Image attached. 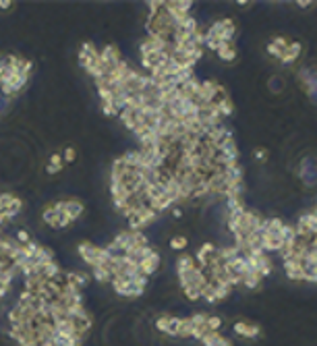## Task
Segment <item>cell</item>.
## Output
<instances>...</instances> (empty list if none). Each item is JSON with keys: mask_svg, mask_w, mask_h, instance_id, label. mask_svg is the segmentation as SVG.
Segmentation results:
<instances>
[{"mask_svg": "<svg viewBox=\"0 0 317 346\" xmlns=\"http://www.w3.org/2000/svg\"><path fill=\"white\" fill-rule=\"evenodd\" d=\"M110 284H112V288H114L116 295L127 297V299H137V297H141V295L145 293V288L135 286L129 278H125V276H114V278L110 280Z\"/></svg>", "mask_w": 317, "mask_h": 346, "instance_id": "cell-1", "label": "cell"}, {"mask_svg": "<svg viewBox=\"0 0 317 346\" xmlns=\"http://www.w3.org/2000/svg\"><path fill=\"white\" fill-rule=\"evenodd\" d=\"M42 220H44V222H46L50 228H54V230H62V228H66V226L73 224V220L68 218V216H64V214H60V212H56L52 203L44 207Z\"/></svg>", "mask_w": 317, "mask_h": 346, "instance_id": "cell-2", "label": "cell"}, {"mask_svg": "<svg viewBox=\"0 0 317 346\" xmlns=\"http://www.w3.org/2000/svg\"><path fill=\"white\" fill-rule=\"evenodd\" d=\"M156 328H158V332H162V334H166V336H176L178 328H181V317L164 313L156 320Z\"/></svg>", "mask_w": 317, "mask_h": 346, "instance_id": "cell-3", "label": "cell"}, {"mask_svg": "<svg viewBox=\"0 0 317 346\" xmlns=\"http://www.w3.org/2000/svg\"><path fill=\"white\" fill-rule=\"evenodd\" d=\"M120 60H122V54H120L118 46L108 44V46H104L100 50V62H102L104 68H108V71H110V68H114Z\"/></svg>", "mask_w": 317, "mask_h": 346, "instance_id": "cell-4", "label": "cell"}, {"mask_svg": "<svg viewBox=\"0 0 317 346\" xmlns=\"http://www.w3.org/2000/svg\"><path fill=\"white\" fill-rule=\"evenodd\" d=\"M234 334L243 338H257L261 334V328L253 322H237L234 324Z\"/></svg>", "mask_w": 317, "mask_h": 346, "instance_id": "cell-5", "label": "cell"}, {"mask_svg": "<svg viewBox=\"0 0 317 346\" xmlns=\"http://www.w3.org/2000/svg\"><path fill=\"white\" fill-rule=\"evenodd\" d=\"M291 46V39L288 37H284V35H278V37H274L270 44H268V52L272 54L274 58H282L284 56V52H286V48Z\"/></svg>", "mask_w": 317, "mask_h": 346, "instance_id": "cell-6", "label": "cell"}, {"mask_svg": "<svg viewBox=\"0 0 317 346\" xmlns=\"http://www.w3.org/2000/svg\"><path fill=\"white\" fill-rule=\"evenodd\" d=\"M158 268H160V253H151V255H147L145 259H141V264H139V270H141V274L143 276H149L151 274H156L158 272Z\"/></svg>", "mask_w": 317, "mask_h": 346, "instance_id": "cell-7", "label": "cell"}, {"mask_svg": "<svg viewBox=\"0 0 317 346\" xmlns=\"http://www.w3.org/2000/svg\"><path fill=\"white\" fill-rule=\"evenodd\" d=\"M118 120L125 124V127L129 131H133L137 124H139V110H133V108H125V110H120V114H118Z\"/></svg>", "mask_w": 317, "mask_h": 346, "instance_id": "cell-8", "label": "cell"}, {"mask_svg": "<svg viewBox=\"0 0 317 346\" xmlns=\"http://www.w3.org/2000/svg\"><path fill=\"white\" fill-rule=\"evenodd\" d=\"M83 212H85V205L81 203V201H75V199H66V201H64V212H62V214L71 218L73 222L83 216Z\"/></svg>", "mask_w": 317, "mask_h": 346, "instance_id": "cell-9", "label": "cell"}, {"mask_svg": "<svg viewBox=\"0 0 317 346\" xmlns=\"http://www.w3.org/2000/svg\"><path fill=\"white\" fill-rule=\"evenodd\" d=\"M218 56L220 60H224V62H232L234 58H237V46H234V41H220V48H218Z\"/></svg>", "mask_w": 317, "mask_h": 346, "instance_id": "cell-10", "label": "cell"}, {"mask_svg": "<svg viewBox=\"0 0 317 346\" xmlns=\"http://www.w3.org/2000/svg\"><path fill=\"white\" fill-rule=\"evenodd\" d=\"M199 342L203 346H232V342L226 336L220 334V332H208V334H205Z\"/></svg>", "mask_w": 317, "mask_h": 346, "instance_id": "cell-11", "label": "cell"}, {"mask_svg": "<svg viewBox=\"0 0 317 346\" xmlns=\"http://www.w3.org/2000/svg\"><path fill=\"white\" fill-rule=\"evenodd\" d=\"M64 280H66V284L77 286L79 290H83L89 282V276L83 274V272H64Z\"/></svg>", "mask_w": 317, "mask_h": 346, "instance_id": "cell-12", "label": "cell"}, {"mask_svg": "<svg viewBox=\"0 0 317 346\" xmlns=\"http://www.w3.org/2000/svg\"><path fill=\"white\" fill-rule=\"evenodd\" d=\"M301 52H303V44H301V41H291V46L286 48V52H284V56L280 58V62L282 64H293L301 56Z\"/></svg>", "mask_w": 317, "mask_h": 346, "instance_id": "cell-13", "label": "cell"}, {"mask_svg": "<svg viewBox=\"0 0 317 346\" xmlns=\"http://www.w3.org/2000/svg\"><path fill=\"white\" fill-rule=\"evenodd\" d=\"M193 268H197V261L193 255L189 253H183V255H178L176 259V274H183V272H191Z\"/></svg>", "mask_w": 317, "mask_h": 346, "instance_id": "cell-14", "label": "cell"}, {"mask_svg": "<svg viewBox=\"0 0 317 346\" xmlns=\"http://www.w3.org/2000/svg\"><path fill=\"white\" fill-rule=\"evenodd\" d=\"M39 274L44 276V280H54V278H58V276L62 274V270H60V266L56 264V261H48V264H44L42 266V270H39Z\"/></svg>", "mask_w": 317, "mask_h": 346, "instance_id": "cell-15", "label": "cell"}, {"mask_svg": "<svg viewBox=\"0 0 317 346\" xmlns=\"http://www.w3.org/2000/svg\"><path fill=\"white\" fill-rule=\"evenodd\" d=\"M91 278H93L95 282H98V284H108L110 280H112V276H110L108 268L98 266V268H91Z\"/></svg>", "mask_w": 317, "mask_h": 346, "instance_id": "cell-16", "label": "cell"}, {"mask_svg": "<svg viewBox=\"0 0 317 346\" xmlns=\"http://www.w3.org/2000/svg\"><path fill=\"white\" fill-rule=\"evenodd\" d=\"M261 280H264V276H261L259 272L249 270V274H247L245 278H243V286H247V288H257V286H261Z\"/></svg>", "mask_w": 317, "mask_h": 346, "instance_id": "cell-17", "label": "cell"}, {"mask_svg": "<svg viewBox=\"0 0 317 346\" xmlns=\"http://www.w3.org/2000/svg\"><path fill=\"white\" fill-rule=\"evenodd\" d=\"M21 210H23V201H21V197H15L12 203L8 205V210H4L2 214H4L6 220H12V218H17L21 214Z\"/></svg>", "mask_w": 317, "mask_h": 346, "instance_id": "cell-18", "label": "cell"}, {"mask_svg": "<svg viewBox=\"0 0 317 346\" xmlns=\"http://www.w3.org/2000/svg\"><path fill=\"white\" fill-rule=\"evenodd\" d=\"M214 284H216V301H224L230 297L232 286L228 282H214Z\"/></svg>", "mask_w": 317, "mask_h": 346, "instance_id": "cell-19", "label": "cell"}, {"mask_svg": "<svg viewBox=\"0 0 317 346\" xmlns=\"http://www.w3.org/2000/svg\"><path fill=\"white\" fill-rule=\"evenodd\" d=\"M187 245H189V241L185 237H172L170 239V249H172V251H183V249H187Z\"/></svg>", "mask_w": 317, "mask_h": 346, "instance_id": "cell-20", "label": "cell"}, {"mask_svg": "<svg viewBox=\"0 0 317 346\" xmlns=\"http://www.w3.org/2000/svg\"><path fill=\"white\" fill-rule=\"evenodd\" d=\"M17 195H12V193H0V212L8 210V205L12 203V199H15Z\"/></svg>", "mask_w": 317, "mask_h": 346, "instance_id": "cell-21", "label": "cell"}, {"mask_svg": "<svg viewBox=\"0 0 317 346\" xmlns=\"http://www.w3.org/2000/svg\"><path fill=\"white\" fill-rule=\"evenodd\" d=\"M62 160H64V164H73L75 160H77V151H75V147H71V145H68V147H64V151H62Z\"/></svg>", "mask_w": 317, "mask_h": 346, "instance_id": "cell-22", "label": "cell"}, {"mask_svg": "<svg viewBox=\"0 0 317 346\" xmlns=\"http://www.w3.org/2000/svg\"><path fill=\"white\" fill-rule=\"evenodd\" d=\"M183 293H185V297H187L189 301H199V299H201V290L195 288V286H187V288H183Z\"/></svg>", "mask_w": 317, "mask_h": 346, "instance_id": "cell-23", "label": "cell"}, {"mask_svg": "<svg viewBox=\"0 0 317 346\" xmlns=\"http://www.w3.org/2000/svg\"><path fill=\"white\" fill-rule=\"evenodd\" d=\"M222 320H220V317H216V315H210L208 317V330L210 332H220V328H222Z\"/></svg>", "mask_w": 317, "mask_h": 346, "instance_id": "cell-24", "label": "cell"}, {"mask_svg": "<svg viewBox=\"0 0 317 346\" xmlns=\"http://www.w3.org/2000/svg\"><path fill=\"white\" fill-rule=\"evenodd\" d=\"M48 164H50V166H54V168H56V170H62V168H64V160H62V156H60V154H52Z\"/></svg>", "mask_w": 317, "mask_h": 346, "instance_id": "cell-25", "label": "cell"}, {"mask_svg": "<svg viewBox=\"0 0 317 346\" xmlns=\"http://www.w3.org/2000/svg\"><path fill=\"white\" fill-rule=\"evenodd\" d=\"M102 112H104V116H116V118L120 114L114 104H102Z\"/></svg>", "mask_w": 317, "mask_h": 346, "instance_id": "cell-26", "label": "cell"}, {"mask_svg": "<svg viewBox=\"0 0 317 346\" xmlns=\"http://www.w3.org/2000/svg\"><path fill=\"white\" fill-rule=\"evenodd\" d=\"M15 239H17V241H19L21 245H27V243L31 241V237H29V232H27V230H19Z\"/></svg>", "mask_w": 317, "mask_h": 346, "instance_id": "cell-27", "label": "cell"}, {"mask_svg": "<svg viewBox=\"0 0 317 346\" xmlns=\"http://www.w3.org/2000/svg\"><path fill=\"white\" fill-rule=\"evenodd\" d=\"M266 158H268V151H266V149H255V160L264 162Z\"/></svg>", "mask_w": 317, "mask_h": 346, "instance_id": "cell-28", "label": "cell"}, {"mask_svg": "<svg viewBox=\"0 0 317 346\" xmlns=\"http://www.w3.org/2000/svg\"><path fill=\"white\" fill-rule=\"evenodd\" d=\"M6 68H8V62H6V56L0 58V77H2L6 73Z\"/></svg>", "mask_w": 317, "mask_h": 346, "instance_id": "cell-29", "label": "cell"}, {"mask_svg": "<svg viewBox=\"0 0 317 346\" xmlns=\"http://www.w3.org/2000/svg\"><path fill=\"white\" fill-rule=\"evenodd\" d=\"M12 8V2H8V0H0V10H10Z\"/></svg>", "mask_w": 317, "mask_h": 346, "instance_id": "cell-30", "label": "cell"}, {"mask_svg": "<svg viewBox=\"0 0 317 346\" xmlns=\"http://www.w3.org/2000/svg\"><path fill=\"white\" fill-rule=\"evenodd\" d=\"M172 210V218H183V210L181 207H170Z\"/></svg>", "mask_w": 317, "mask_h": 346, "instance_id": "cell-31", "label": "cell"}, {"mask_svg": "<svg viewBox=\"0 0 317 346\" xmlns=\"http://www.w3.org/2000/svg\"><path fill=\"white\" fill-rule=\"evenodd\" d=\"M58 172H60V170H56V168H54V166H50V164L46 166V174H50V176H54V174H58Z\"/></svg>", "mask_w": 317, "mask_h": 346, "instance_id": "cell-32", "label": "cell"}, {"mask_svg": "<svg viewBox=\"0 0 317 346\" xmlns=\"http://www.w3.org/2000/svg\"><path fill=\"white\" fill-rule=\"evenodd\" d=\"M297 4H299V8H307L311 2H297Z\"/></svg>", "mask_w": 317, "mask_h": 346, "instance_id": "cell-33", "label": "cell"}, {"mask_svg": "<svg viewBox=\"0 0 317 346\" xmlns=\"http://www.w3.org/2000/svg\"><path fill=\"white\" fill-rule=\"evenodd\" d=\"M4 222H6V218H4V214H2V212H0V226H2Z\"/></svg>", "mask_w": 317, "mask_h": 346, "instance_id": "cell-34", "label": "cell"}]
</instances>
